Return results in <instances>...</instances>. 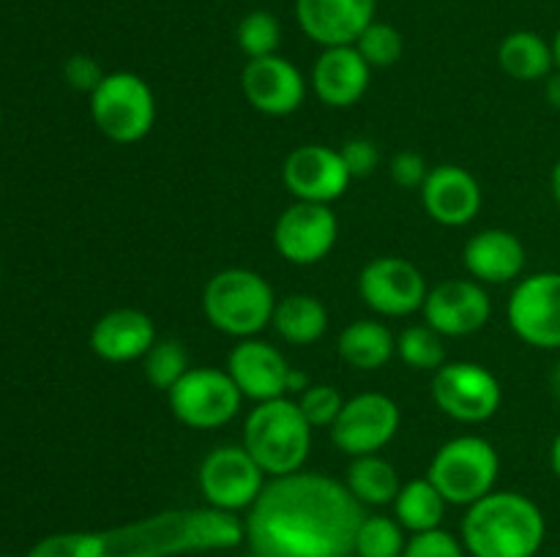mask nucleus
<instances>
[{
    "instance_id": "nucleus-31",
    "label": "nucleus",
    "mask_w": 560,
    "mask_h": 557,
    "mask_svg": "<svg viewBox=\"0 0 560 557\" xmlns=\"http://www.w3.org/2000/svg\"><path fill=\"white\" fill-rule=\"evenodd\" d=\"M397 358L416 371H438L446 364V344L427 322L408 325L397 336Z\"/></svg>"
},
{
    "instance_id": "nucleus-22",
    "label": "nucleus",
    "mask_w": 560,
    "mask_h": 557,
    "mask_svg": "<svg viewBox=\"0 0 560 557\" xmlns=\"http://www.w3.org/2000/svg\"><path fill=\"white\" fill-rule=\"evenodd\" d=\"M153 344H156V325L151 315L131 306L109 309L91 328V349L107 364L142 360Z\"/></svg>"
},
{
    "instance_id": "nucleus-2",
    "label": "nucleus",
    "mask_w": 560,
    "mask_h": 557,
    "mask_svg": "<svg viewBox=\"0 0 560 557\" xmlns=\"http://www.w3.org/2000/svg\"><path fill=\"white\" fill-rule=\"evenodd\" d=\"M244 519L217 508H167L107 530H66L38 538L25 557H184L235 549Z\"/></svg>"
},
{
    "instance_id": "nucleus-13",
    "label": "nucleus",
    "mask_w": 560,
    "mask_h": 557,
    "mask_svg": "<svg viewBox=\"0 0 560 557\" xmlns=\"http://www.w3.org/2000/svg\"><path fill=\"white\" fill-rule=\"evenodd\" d=\"M427 284L419 265L397 254H383L366 262L359 273V295L377 317H410L424 309Z\"/></svg>"
},
{
    "instance_id": "nucleus-5",
    "label": "nucleus",
    "mask_w": 560,
    "mask_h": 557,
    "mask_svg": "<svg viewBox=\"0 0 560 557\" xmlns=\"http://www.w3.org/2000/svg\"><path fill=\"white\" fill-rule=\"evenodd\" d=\"M277 293L262 273L252 268H224L202 289V315L213 331L235 339H255L271 325Z\"/></svg>"
},
{
    "instance_id": "nucleus-20",
    "label": "nucleus",
    "mask_w": 560,
    "mask_h": 557,
    "mask_svg": "<svg viewBox=\"0 0 560 557\" xmlns=\"http://www.w3.org/2000/svg\"><path fill=\"white\" fill-rule=\"evenodd\" d=\"M377 0H295V22L306 38L326 47H348L375 22Z\"/></svg>"
},
{
    "instance_id": "nucleus-15",
    "label": "nucleus",
    "mask_w": 560,
    "mask_h": 557,
    "mask_svg": "<svg viewBox=\"0 0 560 557\" xmlns=\"http://www.w3.org/2000/svg\"><path fill=\"white\" fill-rule=\"evenodd\" d=\"M282 183L299 202L331 205L353 183L339 147L306 142L293 147L282 164Z\"/></svg>"
},
{
    "instance_id": "nucleus-16",
    "label": "nucleus",
    "mask_w": 560,
    "mask_h": 557,
    "mask_svg": "<svg viewBox=\"0 0 560 557\" xmlns=\"http://www.w3.org/2000/svg\"><path fill=\"white\" fill-rule=\"evenodd\" d=\"M424 322L443 339L474 336L490 322V293L476 278H443L430 287L424 300Z\"/></svg>"
},
{
    "instance_id": "nucleus-27",
    "label": "nucleus",
    "mask_w": 560,
    "mask_h": 557,
    "mask_svg": "<svg viewBox=\"0 0 560 557\" xmlns=\"http://www.w3.org/2000/svg\"><path fill=\"white\" fill-rule=\"evenodd\" d=\"M345 486L350 495L364 508H383L397 500L402 481H399L397 467L381 453H366V457H353L345 473Z\"/></svg>"
},
{
    "instance_id": "nucleus-43",
    "label": "nucleus",
    "mask_w": 560,
    "mask_h": 557,
    "mask_svg": "<svg viewBox=\"0 0 560 557\" xmlns=\"http://www.w3.org/2000/svg\"><path fill=\"white\" fill-rule=\"evenodd\" d=\"M552 55H556V69H560V27H558L556 38H552Z\"/></svg>"
},
{
    "instance_id": "nucleus-41",
    "label": "nucleus",
    "mask_w": 560,
    "mask_h": 557,
    "mask_svg": "<svg viewBox=\"0 0 560 557\" xmlns=\"http://www.w3.org/2000/svg\"><path fill=\"white\" fill-rule=\"evenodd\" d=\"M550 393H552V399L560 404V360L552 366V371H550Z\"/></svg>"
},
{
    "instance_id": "nucleus-8",
    "label": "nucleus",
    "mask_w": 560,
    "mask_h": 557,
    "mask_svg": "<svg viewBox=\"0 0 560 557\" xmlns=\"http://www.w3.org/2000/svg\"><path fill=\"white\" fill-rule=\"evenodd\" d=\"M170 413L189 429L211 431L233 424L244 407V393L217 366H191L178 382L167 391Z\"/></svg>"
},
{
    "instance_id": "nucleus-26",
    "label": "nucleus",
    "mask_w": 560,
    "mask_h": 557,
    "mask_svg": "<svg viewBox=\"0 0 560 557\" xmlns=\"http://www.w3.org/2000/svg\"><path fill=\"white\" fill-rule=\"evenodd\" d=\"M498 66L517 82H539L556 71L552 42L536 31H514L498 47Z\"/></svg>"
},
{
    "instance_id": "nucleus-29",
    "label": "nucleus",
    "mask_w": 560,
    "mask_h": 557,
    "mask_svg": "<svg viewBox=\"0 0 560 557\" xmlns=\"http://www.w3.org/2000/svg\"><path fill=\"white\" fill-rule=\"evenodd\" d=\"M408 530L388 513H366L359 524L353 557H402Z\"/></svg>"
},
{
    "instance_id": "nucleus-11",
    "label": "nucleus",
    "mask_w": 560,
    "mask_h": 557,
    "mask_svg": "<svg viewBox=\"0 0 560 557\" xmlns=\"http://www.w3.org/2000/svg\"><path fill=\"white\" fill-rule=\"evenodd\" d=\"M514 336L534 349H560V271H539L514 284L506 304Z\"/></svg>"
},
{
    "instance_id": "nucleus-34",
    "label": "nucleus",
    "mask_w": 560,
    "mask_h": 557,
    "mask_svg": "<svg viewBox=\"0 0 560 557\" xmlns=\"http://www.w3.org/2000/svg\"><path fill=\"white\" fill-rule=\"evenodd\" d=\"M299 407L304 413V418L310 420L312 429H331L334 420L342 413L345 402L348 399L342 396L337 386H328V382H312L310 388L299 393Z\"/></svg>"
},
{
    "instance_id": "nucleus-10",
    "label": "nucleus",
    "mask_w": 560,
    "mask_h": 557,
    "mask_svg": "<svg viewBox=\"0 0 560 557\" xmlns=\"http://www.w3.org/2000/svg\"><path fill=\"white\" fill-rule=\"evenodd\" d=\"M266 484L268 475L244 446L211 448L197 470V486L206 506L233 517L249 511Z\"/></svg>"
},
{
    "instance_id": "nucleus-21",
    "label": "nucleus",
    "mask_w": 560,
    "mask_h": 557,
    "mask_svg": "<svg viewBox=\"0 0 560 557\" xmlns=\"http://www.w3.org/2000/svg\"><path fill=\"white\" fill-rule=\"evenodd\" d=\"M372 69L353 44L326 47L312 66L310 85L315 96L331 109H348L366 96Z\"/></svg>"
},
{
    "instance_id": "nucleus-38",
    "label": "nucleus",
    "mask_w": 560,
    "mask_h": 557,
    "mask_svg": "<svg viewBox=\"0 0 560 557\" xmlns=\"http://www.w3.org/2000/svg\"><path fill=\"white\" fill-rule=\"evenodd\" d=\"M430 169L432 167L419 151H399L394 153L388 173H392V180L399 189H421Z\"/></svg>"
},
{
    "instance_id": "nucleus-28",
    "label": "nucleus",
    "mask_w": 560,
    "mask_h": 557,
    "mask_svg": "<svg viewBox=\"0 0 560 557\" xmlns=\"http://www.w3.org/2000/svg\"><path fill=\"white\" fill-rule=\"evenodd\" d=\"M394 519L413 533H427V530L443 528V519H446V497L435 489L430 478H413L408 484H402L397 500L392 502Z\"/></svg>"
},
{
    "instance_id": "nucleus-30",
    "label": "nucleus",
    "mask_w": 560,
    "mask_h": 557,
    "mask_svg": "<svg viewBox=\"0 0 560 557\" xmlns=\"http://www.w3.org/2000/svg\"><path fill=\"white\" fill-rule=\"evenodd\" d=\"M189 369V349L180 339H156V344L142 358V375L159 391H170Z\"/></svg>"
},
{
    "instance_id": "nucleus-12",
    "label": "nucleus",
    "mask_w": 560,
    "mask_h": 557,
    "mask_svg": "<svg viewBox=\"0 0 560 557\" xmlns=\"http://www.w3.org/2000/svg\"><path fill=\"white\" fill-rule=\"evenodd\" d=\"M399 426H402L399 404L381 391H364L345 402L328 435L337 451L353 459L381 453L397 437Z\"/></svg>"
},
{
    "instance_id": "nucleus-7",
    "label": "nucleus",
    "mask_w": 560,
    "mask_h": 557,
    "mask_svg": "<svg viewBox=\"0 0 560 557\" xmlns=\"http://www.w3.org/2000/svg\"><path fill=\"white\" fill-rule=\"evenodd\" d=\"M88 98L93 123L115 145L142 142L156 126V96L135 71H109Z\"/></svg>"
},
{
    "instance_id": "nucleus-45",
    "label": "nucleus",
    "mask_w": 560,
    "mask_h": 557,
    "mask_svg": "<svg viewBox=\"0 0 560 557\" xmlns=\"http://www.w3.org/2000/svg\"><path fill=\"white\" fill-rule=\"evenodd\" d=\"M0 557H14V555H0Z\"/></svg>"
},
{
    "instance_id": "nucleus-19",
    "label": "nucleus",
    "mask_w": 560,
    "mask_h": 557,
    "mask_svg": "<svg viewBox=\"0 0 560 557\" xmlns=\"http://www.w3.org/2000/svg\"><path fill=\"white\" fill-rule=\"evenodd\" d=\"M424 213L441 227H465L474 222L485 202L479 178L459 164H438L421 186Z\"/></svg>"
},
{
    "instance_id": "nucleus-1",
    "label": "nucleus",
    "mask_w": 560,
    "mask_h": 557,
    "mask_svg": "<svg viewBox=\"0 0 560 557\" xmlns=\"http://www.w3.org/2000/svg\"><path fill=\"white\" fill-rule=\"evenodd\" d=\"M364 517L345 481L299 470L268 481L246 511L244 541L257 557H353Z\"/></svg>"
},
{
    "instance_id": "nucleus-46",
    "label": "nucleus",
    "mask_w": 560,
    "mask_h": 557,
    "mask_svg": "<svg viewBox=\"0 0 560 557\" xmlns=\"http://www.w3.org/2000/svg\"><path fill=\"white\" fill-rule=\"evenodd\" d=\"M552 557H560V555H552Z\"/></svg>"
},
{
    "instance_id": "nucleus-32",
    "label": "nucleus",
    "mask_w": 560,
    "mask_h": 557,
    "mask_svg": "<svg viewBox=\"0 0 560 557\" xmlns=\"http://www.w3.org/2000/svg\"><path fill=\"white\" fill-rule=\"evenodd\" d=\"M235 42H238V49L249 60L279 55V47H282V25H279V20L271 11H249L238 22V27H235Z\"/></svg>"
},
{
    "instance_id": "nucleus-4",
    "label": "nucleus",
    "mask_w": 560,
    "mask_h": 557,
    "mask_svg": "<svg viewBox=\"0 0 560 557\" xmlns=\"http://www.w3.org/2000/svg\"><path fill=\"white\" fill-rule=\"evenodd\" d=\"M312 437L315 429L304 418L299 402L282 396L249 410L241 446L252 453L268 478H279L304 470L312 453Z\"/></svg>"
},
{
    "instance_id": "nucleus-6",
    "label": "nucleus",
    "mask_w": 560,
    "mask_h": 557,
    "mask_svg": "<svg viewBox=\"0 0 560 557\" xmlns=\"http://www.w3.org/2000/svg\"><path fill=\"white\" fill-rule=\"evenodd\" d=\"M501 457L495 446L479 435H459L443 442L427 467V478L446 497L448 506L468 508L495 491Z\"/></svg>"
},
{
    "instance_id": "nucleus-35",
    "label": "nucleus",
    "mask_w": 560,
    "mask_h": 557,
    "mask_svg": "<svg viewBox=\"0 0 560 557\" xmlns=\"http://www.w3.org/2000/svg\"><path fill=\"white\" fill-rule=\"evenodd\" d=\"M402 557H468V552H465L459 535L446 528H435L410 535Z\"/></svg>"
},
{
    "instance_id": "nucleus-42",
    "label": "nucleus",
    "mask_w": 560,
    "mask_h": 557,
    "mask_svg": "<svg viewBox=\"0 0 560 557\" xmlns=\"http://www.w3.org/2000/svg\"><path fill=\"white\" fill-rule=\"evenodd\" d=\"M550 186H552V200H556V205L560 208V158L556 162V167H552Z\"/></svg>"
},
{
    "instance_id": "nucleus-40",
    "label": "nucleus",
    "mask_w": 560,
    "mask_h": 557,
    "mask_svg": "<svg viewBox=\"0 0 560 557\" xmlns=\"http://www.w3.org/2000/svg\"><path fill=\"white\" fill-rule=\"evenodd\" d=\"M550 470L552 475L560 481V431L556 435V440H552L550 446Z\"/></svg>"
},
{
    "instance_id": "nucleus-44",
    "label": "nucleus",
    "mask_w": 560,
    "mask_h": 557,
    "mask_svg": "<svg viewBox=\"0 0 560 557\" xmlns=\"http://www.w3.org/2000/svg\"><path fill=\"white\" fill-rule=\"evenodd\" d=\"M238 557H257L255 552H246V555H238Z\"/></svg>"
},
{
    "instance_id": "nucleus-33",
    "label": "nucleus",
    "mask_w": 560,
    "mask_h": 557,
    "mask_svg": "<svg viewBox=\"0 0 560 557\" xmlns=\"http://www.w3.org/2000/svg\"><path fill=\"white\" fill-rule=\"evenodd\" d=\"M361 52V58L370 63V69H392V66L399 63L405 52V38L402 33L397 31L388 22H372L353 44Z\"/></svg>"
},
{
    "instance_id": "nucleus-18",
    "label": "nucleus",
    "mask_w": 560,
    "mask_h": 557,
    "mask_svg": "<svg viewBox=\"0 0 560 557\" xmlns=\"http://www.w3.org/2000/svg\"><path fill=\"white\" fill-rule=\"evenodd\" d=\"M293 366L288 364L282 349L260 336L241 339L228 355V375L255 404L288 396V380Z\"/></svg>"
},
{
    "instance_id": "nucleus-25",
    "label": "nucleus",
    "mask_w": 560,
    "mask_h": 557,
    "mask_svg": "<svg viewBox=\"0 0 560 557\" xmlns=\"http://www.w3.org/2000/svg\"><path fill=\"white\" fill-rule=\"evenodd\" d=\"M271 328L295 347H310L320 342L328 331V309L317 295L290 293L277 300Z\"/></svg>"
},
{
    "instance_id": "nucleus-9",
    "label": "nucleus",
    "mask_w": 560,
    "mask_h": 557,
    "mask_svg": "<svg viewBox=\"0 0 560 557\" xmlns=\"http://www.w3.org/2000/svg\"><path fill=\"white\" fill-rule=\"evenodd\" d=\"M432 402L457 424H485L503 404V388L495 371L476 360H446L432 377Z\"/></svg>"
},
{
    "instance_id": "nucleus-3",
    "label": "nucleus",
    "mask_w": 560,
    "mask_h": 557,
    "mask_svg": "<svg viewBox=\"0 0 560 557\" xmlns=\"http://www.w3.org/2000/svg\"><path fill=\"white\" fill-rule=\"evenodd\" d=\"M459 538L468 557H536L545 546L547 519L523 491L495 489L465 508Z\"/></svg>"
},
{
    "instance_id": "nucleus-37",
    "label": "nucleus",
    "mask_w": 560,
    "mask_h": 557,
    "mask_svg": "<svg viewBox=\"0 0 560 557\" xmlns=\"http://www.w3.org/2000/svg\"><path fill=\"white\" fill-rule=\"evenodd\" d=\"M104 76H107V71H104L102 63H98L96 58H91V55H71L63 63V80L69 82L71 91L77 93H88V96H91V93L102 85Z\"/></svg>"
},
{
    "instance_id": "nucleus-17",
    "label": "nucleus",
    "mask_w": 560,
    "mask_h": 557,
    "mask_svg": "<svg viewBox=\"0 0 560 557\" xmlns=\"http://www.w3.org/2000/svg\"><path fill=\"white\" fill-rule=\"evenodd\" d=\"M241 91L252 109L268 118H288L299 112L306 98V80L293 60L282 55L246 60L241 71Z\"/></svg>"
},
{
    "instance_id": "nucleus-14",
    "label": "nucleus",
    "mask_w": 560,
    "mask_h": 557,
    "mask_svg": "<svg viewBox=\"0 0 560 557\" xmlns=\"http://www.w3.org/2000/svg\"><path fill=\"white\" fill-rule=\"evenodd\" d=\"M271 238L277 254L290 265H317L337 246L339 218L331 205L295 200L279 213Z\"/></svg>"
},
{
    "instance_id": "nucleus-24",
    "label": "nucleus",
    "mask_w": 560,
    "mask_h": 557,
    "mask_svg": "<svg viewBox=\"0 0 560 557\" xmlns=\"http://www.w3.org/2000/svg\"><path fill=\"white\" fill-rule=\"evenodd\" d=\"M337 355L350 369L377 371L397 355V336L386 322L361 317L342 328L337 339Z\"/></svg>"
},
{
    "instance_id": "nucleus-23",
    "label": "nucleus",
    "mask_w": 560,
    "mask_h": 557,
    "mask_svg": "<svg viewBox=\"0 0 560 557\" xmlns=\"http://www.w3.org/2000/svg\"><path fill=\"white\" fill-rule=\"evenodd\" d=\"M463 265L481 284H509L528 265L525 244L503 227H487L470 235L463 249Z\"/></svg>"
},
{
    "instance_id": "nucleus-39",
    "label": "nucleus",
    "mask_w": 560,
    "mask_h": 557,
    "mask_svg": "<svg viewBox=\"0 0 560 557\" xmlns=\"http://www.w3.org/2000/svg\"><path fill=\"white\" fill-rule=\"evenodd\" d=\"M545 98L552 109H558L560 112V69L552 71V74L545 80Z\"/></svg>"
},
{
    "instance_id": "nucleus-36",
    "label": "nucleus",
    "mask_w": 560,
    "mask_h": 557,
    "mask_svg": "<svg viewBox=\"0 0 560 557\" xmlns=\"http://www.w3.org/2000/svg\"><path fill=\"white\" fill-rule=\"evenodd\" d=\"M339 153H342L345 167H348L350 178L353 180L375 175L383 162L381 147L372 140H366V137H350V140H345L342 145H339Z\"/></svg>"
}]
</instances>
